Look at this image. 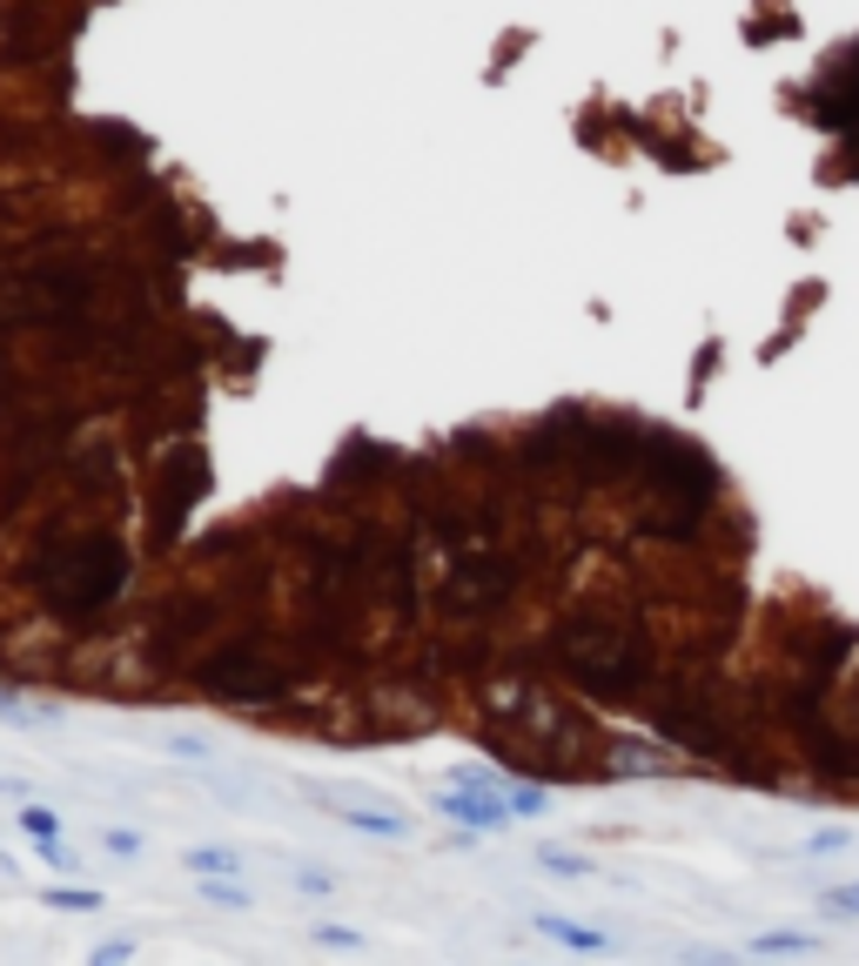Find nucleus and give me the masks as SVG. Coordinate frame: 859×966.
Wrapping results in <instances>:
<instances>
[{
	"label": "nucleus",
	"instance_id": "f257e3e1",
	"mask_svg": "<svg viewBox=\"0 0 859 966\" xmlns=\"http://www.w3.org/2000/svg\"><path fill=\"white\" fill-rule=\"evenodd\" d=\"M14 591L41 611V618L67 645H95L115 631L121 604L135 591V544L128 523L81 517L67 497L28 523L14 551Z\"/></svg>",
	"mask_w": 859,
	"mask_h": 966
},
{
	"label": "nucleus",
	"instance_id": "f03ea898",
	"mask_svg": "<svg viewBox=\"0 0 859 966\" xmlns=\"http://www.w3.org/2000/svg\"><path fill=\"white\" fill-rule=\"evenodd\" d=\"M195 698H209V705L222 712H242V719H276L289 698L316 691V678L289 658L283 645V618H248V625H229L182 678Z\"/></svg>",
	"mask_w": 859,
	"mask_h": 966
},
{
	"label": "nucleus",
	"instance_id": "7ed1b4c3",
	"mask_svg": "<svg viewBox=\"0 0 859 966\" xmlns=\"http://www.w3.org/2000/svg\"><path fill=\"white\" fill-rule=\"evenodd\" d=\"M544 651L591 698H632L651 678V645L632 625L605 618V611H571V618H558L551 638H544Z\"/></svg>",
	"mask_w": 859,
	"mask_h": 966
},
{
	"label": "nucleus",
	"instance_id": "20e7f679",
	"mask_svg": "<svg viewBox=\"0 0 859 966\" xmlns=\"http://www.w3.org/2000/svg\"><path fill=\"white\" fill-rule=\"evenodd\" d=\"M524 551L518 544H484V551H464L437 571L430 584V611H437L444 631H490L510 604L524 591Z\"/></svg>",
	"mask_w": 859,
	"mask_h": 966
},
{
	"label": "nucleus",
	"instance_id": "39448f33",
	"mask_svg": "<svg viewBox=\"0 0 859 966\" xmlns=\"http://www.w3.org/2000/svg\"><path fill=\"white\" fill-rule=\"evenodd\" d=\"M430 813L477 832V839H497V832H510V819H518L503 806V793H477V785H437V793H430Z\"/></svg>",
	"mask_w": 859,
	"mask_h": 966
},
{
	"label": "nucleus",
	"instance_id": "423d86ee",
	"mask_svg": "<svg viewBox=\"0 0 859 966\" xmlns=\"http://www.w3.org/2000/svg\"><path fill=\"white\" fill-rule=\"evenodd\" d=\"M322 813H329L336 826H350V832H370V839H410V832H416L403 813H383V806L370 813V806H329V799H322Z\"/></svg>",
	"mask_w": 859,
	"mask_h": 966
},
{
	"label": "nucleus",
	"instance_id": "0eeeda50",
	"mask_svg": "<svg viewBox=\"0 0 859 966\" xmlns=\"http://www.w3.org/2000/svg\"><path fill=\"white\" fill-rule=\"evenodd\" d=\"M531 926H538L544 940L571 946V953H612V933H597V926H577V920H564V913H538Z\"/></svg>",
	"mask_w": 859,
	"mask_h": 966
},
{
	"label": "nucleus",
	"instance_id": "6e6552de",
	"mask_svg": "<svg viewBox=\"0 0 859 966\" xmlns=\"http://www.w3.org/2000/svg\"><path fill=\"white\" fill-rule=\"evenodd\" d=\"M182 866L195 872V880H242V872H248V859L235 846H189Z\"/></svg>",
	"mask_w": 859,
	"mask_h": 966
},
{
	"label": "nucleus",
	"instance_id": "1a4fd4ad",
	"mask_svg": "<svg viewBox=\"0 0 859 966\" xmlns=\"http://www.w3.org/2000/svg\"><path fill=\"white\" fill-rule=\"evenodd\" d=\"M195 893H202V906H215V913H248V906H255V893H248L242 880H195Z\"/></svg>",
	"mask_w": 859,
	"mask_h": 966
},
{
	"label": "nucleus",
	"instance_id": "9d476101",
	"mask_svg": "<svg viewBox=\"0 0 859 966\" xmlns=\"http://www.w3.org/2000/svg\"><path fill=\"white\" fill-rule=\"evenodd\" d=\"M538 872H551V880H591V872H597V866H591L584 852H564V846H544V852H538Z\"/></svg>",
	"mask_w": 859,
	"mask_h": 966
},
{
	"label": "nucleus",
	"instance_id": "9b49d317",
	"mask_svg": "<svg viewBox=\"0 0 859 966\" xmlns=\"http://www.w3.org/2000/svg\"><path fill=\"white\" fill-rule=\"evenodd\" d=\"M41 900H47L54 913H102V893H95V887H47Z\"/></svg>",
	"mask_w": 859,
	"mask_h": 966
},
{
	"label": "nucleus",
	"instance_id": "f8f14e48",
	"mask_svg": "<svg viewBox=\"0 0 859 966\" xmlns=\"http://www.w3.org/2000/svg\"><path fill=\"white\" fill-rule=\"evenodd\" d=\"M14 819H21V832H28V839H61V813H54V806H41V799H28Z\"/></svg>",
	"mask_w": 859,
	"mask_h": 966
},
{
	"label": "nucleus",
	"instance_id": "ddd939ff",
	"mask_svg": "<svg viewBox=\"0 0 859 966\" xmlns=\"http://www.w3.org/2000/svg\"><path fill=\"white\" fill-rule=\"evenodd\" d=\"M309 933H316V946H336V953H363V946H370V933H357V926H336V920H316Z\"/></svg>",
	"mask_w": 859,
	"mask_h": 966
},
{
	"label": "nucleus",
	"instance_id": "4468645a",
	"mask_svg": "<svg viewBox=\"0 0 859 966\" xmlns=\"http://www.w3.org/2000/svg\"><path fill=\"white\" fill-rule=\"evenodd\" d=\"M752 953H819V933H759Z\"/></svg>",
	"mask_w": 859,
	"mask_h": 966
},
{
	"label": "nucleus",
	"instance_id": "2eb2a0df",
	"mask_svg": "<svg viewBox=\"0 0 859 966\" xmlns=\"http://www.w3.org/2000/svg\"><path fill=\"white\" fill-rule=\"evenodd\" d=\"M296 893H303V900H329V893H336V872H322V866H296Z\"/></svg>",
	"mask_w": 859,
	"mask_h": 966
},
{
	"label": "nucleus",
	"instance_id": "dca6fc26",
	"mask_svg": "<svg viewBox=\"0 0 859 966\" xmlns=\"http://www.w3.org/2000/svg\"><path fill=\"white\" fill-rule=\"evenodd\" d=\"M102 852H115V859H141V832H135V826H102Z\"/></svg>",
	"mask_w": 859,
	"mask_h": 966
},
{
	"label": "nucleus",
	"instance_id": "f3484780",
	"mask_svg": "<svg viewBox=\"0 0 859 966\" xmlns=\"http://www.w3.org/2000/svg\"><path fill=\"white\" fill-rule=\"evenodd\" d=\"M128 959H135V933H115L88 953V966H128Z\"/></svg>",
	"mask_w": 859,
	"mask_h": 966
},
{
	"label": "nucleus",
	"instance_id": "a211bd4d",
	"mask_svg": "<svg viewBox=\"0 0 859 966\" xmlns=\"http://www.w3.org/2000/svg\"><path fill=\"white\" fill-rule=\"evenodd\" d=\"M41 859H47L54 872H81V866H88V859H81V852H74L67 839H41Z\"/></svg>",
	"mask_w": 859,
	"mask_h": 966
},
{
	"label": "nucleus",
	"instance_id": "6ab92c4d",
	"mask_svg": "<svg viewBox=\"0 0 859 966\" xmlns=\"http://www.w3.org/2000/svg\"><path fill=\"white\" fill-rule=\"evenodd\" d=\"M168 752H176V758H189V765L215 758V752H209V739H195V732H168Z\"/></svg>",
	"mask_w": 859,
	"mask_h": 966
},
{
	"label": "nucleus",
	"instance_id": "aec40b11",
	"mask_svg": "<svg viewBox=\"0 0 859 966\" xmlns=\"http://www.w3.org/2000/svg\"><path fill=\"white\" fill-rule=\"evenodd\" d=\"M826 913H839V920H859V880H852V887H833V893H826Z\"/></svg>",
	"mask_w": 859,
	"mask_h": 966
},
{
	"label": "nucleus",
	"instance_id": "412c9836",
	"mask_svg": "<svg viewBox=\"0 0 859 966\" xmlns=\"http://www.w3.org/2000/svg\"><path fill=\"white\" fill-rule=\"evenodd\" d=\"M846 846H852V832H846V826H833V832H813V846H806V852L819 859V852H846Z\"/></svg>",
	"mask_w": 859,
	"mask_h": 966
},
{
	"label": "nucleus",
	"instance_id": "4be33fe9",
	"mask_svg": "<svg viewBox=\"0 0 859 966\" xmlns=\"http://www.w3.org/2000/svg\"><path fill=\"white\" fill-rule=\"evenodd\" d=\"M685 966H739V953H712V946H699V953H685Z\"/></svg>",
	"mask_w": 859,
	"mask_h": 966
}]
</instances>
